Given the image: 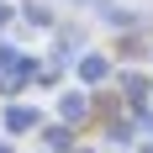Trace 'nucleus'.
Listing matches in <instances>:
<instances>
[{
	"instance_id": "1",
	"label": "nucleus",
	"mask_w": 153,
	"mask_h": 153,
	"mask_svg": "<svg viewBox=\"0 0 153 153\" xmlns=\"http://www.w3.org/2000/svg\"><path fill=\"white\" fill-rule=\"evenodd\" d=\"M79 74H85V79H100V74H106V63H100V58H85V63H79Z\"/></svg>"
}]
</instances>
